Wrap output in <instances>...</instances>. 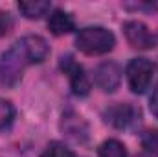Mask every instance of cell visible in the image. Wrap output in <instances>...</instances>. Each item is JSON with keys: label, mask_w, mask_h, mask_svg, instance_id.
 Returning a JSON list of instances; mask_svg holds the SVG:
<instances>
[{"label": "cell", "mask_w": 158, "mask_h": 157, "mask_svg": "<svg viewBox=\"0 0 158 157\" xmlns=\"http://www.w3.org/2000/svg\"><path fill=\"white\" fill-rule=\"evenodd\" d=\"M94 79H96V85L105 91V92H114L118 89L119 81H121V70L116 63L112 61H107V63H101L96 72H94Z\"/></svg>", "instance_id": "7"}, {"label": "cell", "mask_w": 158, "mask_h": 157, "mask_svg": "<svg viewBox=\"0 0 158 157\" xmlns=\"http://www.w3.org/2000/svg\"><path fill=\"white\" fill-rule=\"evenodd\" d=\"M15 120V107L9 100L0 98V129H6Z\"/></svg>", "instance_id": "12"}, {"label": "cell", "mask_w": 158, "mask_h": 157, "mask_svg": "<svg viewBox=\"0 0 158 157\" xmlns=\"http://www.w3.org/2000/svg\"><path fill=\"white\" fill-rule=\"evenodd\" d=\"M105 122L116 129H129L140 120V111L131 104H114L105 109Z\"/></svg>", "instance_id": "4"}, {"label": "cell", "mask_w": 158, "mask_h": 157, "mask_svg": "<svg viewBox=\"0 0 158 157\" xmlns=\"http://www.w3.org/2000/svg\"><path fill=\"white\" fill-rule=\"evenodd\" d=\"M151 113L158 118V81L153 89V94H151Z\"/></svg>", "instance_id": "16"}, {"label": "cell", "mask_w": 158, "mask_h": 157, "mask_svg": "<svg viewBox=\"0 0 158 157\" xmlns=\"http://www.w3.org/2000/svg\"><path fill=\"white\" fill-rule=\"evenodd\" d=\"M48 28L53 35H64L76 28V22L70 13L63 11V9H53L48 17Z\"/></svg>", "instance_id": "9"}, {"label": "cell", "mask_w": 158, "mask_h": 157, "mask_svg": "<svg viewBox=\"0 0 158 157\" xmlns=\"http://www.w3.org/2000/svg\"><path fill=\"white\" fill-rule=\"evenodd\" d=\"M61 129L66 137H70L76 142H85L88 139V126L81 115L74 111H66L61 118Z\"/></svg>", "instance_id": "8"}, {"label": "cell", "mask_w": 158, "mask_h": 157, "mask_svg": "<svg viewBox=\"0 0 158 157\" xmlns=\"http://www.w3.org/2000/svg\"><path fill=\"white\" fill-rule=\"evenodd\" d=\"M61 69L64 74H68L72 92L76 96H86L90 92V81L85 74V69L79 65L72 56H63L61 57Z\"/></svg>", "instance_id": "5"}, {"label": "cell", "mask_w": 158, "mask_h": 157, "mask_svg": "<svg viewBox=\"0 0 158 157\" xmlns=\"http://www.w3.org/2000/svg\"><path fill=\"white\" fill-rule=\"evenodd\" d=\"M19 9L26 19H40L52 11V4L46 0H24L19 2Z\"/></svg>", "instance_id": "10"}, {"label": "cell", "mask_w": 158, "mask_h": 157, "mask_svg": "<svg viewBox=\"0 0 158 157\" xmlns=\"http://www.w3.org/2000/svg\"><path fill=\"white\" fill-rule=\"evenodd\" d=\"M11 26H13V20H11L9 13L0 11V35H6L11 30Z\"/></svg>", "instance_id": "15"}, {"label": "cell", "mask_w": 158, "mask_h": 157, "mask_svg": "<svg viewBox=\"0 0 158 157\" xmlns=\"http://www.w3.org/2000/svg\"><path fill=\"white\" fill-rule=\"evenodd\" d=\"M142 146L147 152L158 155V129H149L142 135Z\"/></svg>", "instance_id": "14"}, {"label": "cell", "mask_w": 158, "mask_h": 157, "mask_svg": "<svg viewBox=\"0 0 158 157\" xmlns=\"http://www.w3.org/2000/svg\"><path fill=\"white\" fill-rule=\"evenodd\" d=\"M40 157H76V154L66 148L63 142H50L46 150L40 154Z\"/></svg>", "instance_id": "13"}, {"label": "cell", "mask_w": 158, "mask_h": 157, "mask_svg": "<svg viewBox=\"0 0 158 157\" xmlns=\"http://www.w3.org/2000/svg\"><path fill=\"white\" fill-rule=\"evenodd\" d=\"M98 157H129V154H127L125 146H123L119 141L109 139V141H105V142L99 146Z\"/></svg>", "instance_id": "11"}, {"label": "cell", "mask_w": 158, "mask_h": 157, "mask_svg": "<svg viewBox=\"0 0 158 157\" xmlns=\"http://www.w3.org/2000/svg\"><path fill=\"white\" fill-rule=\"evenodd\" d=\"M50 54V46L40 35H26L0 54V87L13 89L22 79L26 67L42 63Z\"/></svg>", "instance_id": "1"}, {"label": "cell", "mask_w": 158, "mask_h": 157, "mask_svg": "<svg viewBox=\"0 0 158 157\" xmlns=\"http://www.w3.org/2000/svg\"><path fill=\"white\" fill-rule=\"evenodd\" d=\"M123 34H125V37L129 41V44L132 48H138V50H151L156 44L155 35L140 20H129V22H125L123 24Z\"/></svg>", "instance_id": "6"}, {"label": "cell", "mask_w": 158, "mask_h": 157, "mask_svg": "<svg viewBox=\"0 0 158 157\" xmlns=\"http://www.w3.org/2000/svg\"><path fill=\"white\" fill-rule=\"evenodd\" d=\"M116 44V37L103 26H88L76 34V46L86 56L109 54Z\"/></svg>", "instance_id": "2"}, {"label": "cell", "mask_w": 158, "mask_h": 157, "mask_svg": "<svg viewBox=\"0 0 158 157\" xmlns=\"http://www.w3.org/2000/svg\"><path fill=\"white\" fill-rule=\"evenodd\" d=\"M153 63L145 57H134L129 61L125 74H127V81L132 92L142 94L149 89L151 79H153Z\"/></svg>", "instance_id": "3"}]
</instances>
